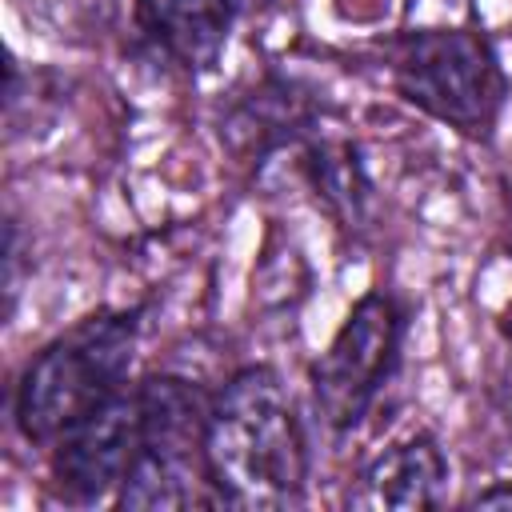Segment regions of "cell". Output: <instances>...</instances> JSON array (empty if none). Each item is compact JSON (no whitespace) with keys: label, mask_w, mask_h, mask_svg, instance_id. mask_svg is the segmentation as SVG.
<instances>
[{"label":"cell","mask_w":512,"mask_h":512,"mask_svg":"<svg viewBox=\"0 0 512 512\" xmlns=\"http://www.w3.org/2000/svg\"><path fill=\"white\" fill-rule=\"evenodd\" d=\"M500 336H504V348H508V360H512V308H508L504 320H500Z\"/></svg>","instance_id":"12"},{"label":"cell","mask_w":512,"mask_h":512,"mask_svg":"<svg viewBox=\"0 0 512 512\" xmlns=\"http://www.w3.org/2000/svg\"><path fill=\"white\" fill-rule=\"evenodd\" d=\"M268 0H216V8L224 12V20L228 24H236V20H244V16H252V12H260Z\"/></svg>","instance_id":"11"},{"label":"cell","mask_w":512,"mask_h":512,"mask_svg":"<svg viewBox=\"0 0 512 512\" xmlns=\"http://www.w3.org/2000/svg\"><path fill=\"white\" fill-rule=\"evenodd\" d=\"M388 72L412 108L472 140L492 136L508 96L504 64L480 28L404 32L388 48Z\"/></svg>","instance_id":"3"},{"label":"cell","mask_w":512,"mask_h":512,"mask_svg":"<svg viewBox=\"0 0 512 512\" xmlns=\"http://www.w3.org/2000/svg\"><path fill=\"white\" fill-rule=\"evenodd\" d=\"M472 504L476 508H512V484H492V488L476 492Z\"/></svg>","instance_id":"10"},{"label":"cell","mask_w":512,"mask_h":512,"mask_svg":"<svg viewBox=\"0 0 512 512\" xmlns=\"http://www.w3.org/2000/svg\"><path fill=\"white\" fill-rule=\"evenodd\" d=\"M140 452V392L120 388L80 424H72L48 460L52 492L68 504H100L120 492Z\"/></svg>","instance_id":"6"},{"label":"cell","mask_w":512,"mask_h":512,"mask_svg":"<svg viewBox=\"0 0 512 512\" xmlns=\"http://www.w3.org/2000/svg\"><path fill=\"white\" fill-rule=\"evenodd\" d=\"M32 4L60 32H92V28H104L112 20V12H116V0H32Z\"/></svg>","instance_id":"9"},{"label":"cell","mask_w":512,"mask_h":512,"mask_svg":"<svg viewBox=\"0 0 512 512\" xmlns=\"http://www.w3.org/2000/svg\"><path fill=\"white\" fill-rule=\"evenodd\" d=\"M140 312H96L44 344L16 384V428L28 444H56L72 424L124 388Z\"/></svg>","instance_id":"2"},{"label":"cell","mask_w":512,"mask_h":512,"mask_svg":"<svg viewBox=\"0 0 512 512\" xmlns=\"http://www.w3.org/2000/svg\"><path fill=\"white\" fill-rule=\"evenodd\" d=\"M408 312L388 288L364 292L312 364V396L328 428L352 432L400 368Z\"/></svg>","instance_id":"5"},{"label":"cell","mask_w":512,"mask_h":512,"mask_svg":"<svg viewBox=\"0 0 512 512\" xmlns=\"http://www.w3.org/2000/svg\"><path fill=\"white\" fill-rule=\"evenodd\" d=\"M304 104H300V96H292L288 88H272V92H252L240 108H236V116H232V132H240V136H256L260 140V148L264 144H280V140H288L296 128H304Z\"/></svg>","instance_id":"8"},{"label":"cell","mask_w":512,"mask_h":512,"mask_svg":"<svg viewBox=\"0 0 512 512\" xmlns=\"http://www.w3.org/2000/svg\"><path fill=\"white\" fill-rule=\"evenodd\" d=\"M204 456L212 492L228 504L264 508L304 492L308 440L272 368H240L212 396Z\"/></svg>","instance_id":"1"},{"label":"cell","mask_w":512,"mask_h":512,"mask_svg":"<svg viewBox=\"0 0 512 512\" xmlns=\"http://www.w3.org/2000/svg\"><path fill=\"white\" fill-rule=\"evenodd\" d=\"M140 452L116 492L120 508H188L212 488L204 392L180 376H148L140 388Z\"/></svg>","instance_id":"4"},{"label":"cell","mask_w":512,"mask_h":512,"mask_svg":"<svg viewBox=\"0 0 512 512\" xmlns=\"http://www.w3.org/2000/svg\"><path fill=\"white\" fill-rule=\"evenodd\" d=\"M448 492V460L428 432L388 444L364 468V500L376 508H436Z\"/></svg>","instance_id":"7"}]
</instances>
